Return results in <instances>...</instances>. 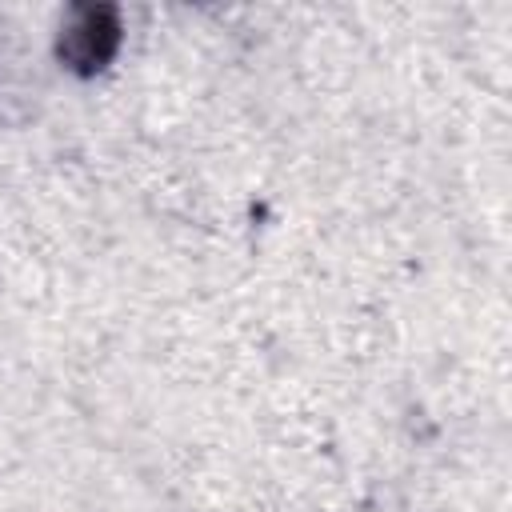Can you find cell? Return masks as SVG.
I'll list each match as a JSON object with an SVG mask.
<instances>
[{
	"label": "cell",
	"instance_id": "1",
	"mask_svg": "<svg viewBox=\"0 0 512 512\" xmlns=\"http://www.w3.org/2000/svg\"><path fill=\"white\" fill-rule=\"evenodd\" d=\"M120 36V16L112 8H76L60 28V60L92 76L120 52Z\"/></svg>",
	"mask_w": 512,
	"mask_h": 512
}]
</instances>
